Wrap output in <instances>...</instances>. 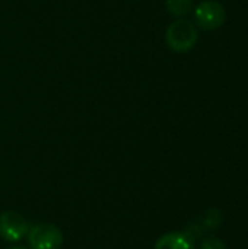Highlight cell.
I'll return each instance as SVG.
<instances>
[{
  "instance_id": "obj_3",
  "label": "cell",
  "mask_w": 248,
  "mask_h": 249,
  "mask_svg": "<svg viewBox=\"0 0 248 249\" xmlns=\"http://www.w3.org/2000/svg\"><path fill=\"white\" fill-rule=\"evenodd\" d=\"M196 23L205 31H215L225 22V9L215 0H205L194 9Z\"/></svg>"
},
{
  "instance_id": "obj_9",
  "label": "cell",
  "mask_w": 248,
  "mask_h": 249,
  "mask_svg": "<svg viewBox=\"0 0 248 249\" xmlns=\"http://www.w3.org/2000/svg\"><path fill=\"white\" fill-rule=\"evenodd\" d=\"M9 249H28V248H25V247H13V248H9Z\"/></svg>"
},
{
  "instance_id": "obj_8",
  "label": "cell",
  "mask_w": 248,
  "mask_h": 249,
  "mask_svg": "<svg viewBox=\"0 0 248 249\" xmlns=\"http://www.w3.org/2000/svg\"><path fill=\"white\" fill-rule=\"evenodd\" d=\"M200 249H228V248H227V245H225L221 239L210 236V238H206V239H203V241H202V244H200Z\"/></svg>"
},
{
  "instance_id": "obj_6",
  "label": "cell",
  "mask_w": 248,
  "mask_h": 249,
  "mask_svg": "<svg viewBox=\"0 0 248 249\" xmlns=\"http://www.w3.org/2000/svg\"><path fill=\"white\" fill-rule=\"evenodd\" d=\"M194 242L186 232H170L155 242L153 249H194Z\"/></svg>"
},
{
  "instance_id": "obj_4",
  "label": "cell",
  "mask_w": 248,
  "mask_h": 249,
  "mask_svg": "<svg viewBox=\"0 0 248 249\" xmlns=\"http://www.w3.org/2000/svg\"><path fill=\"white\" fill-rule=\"evenodd\" d=\"M29 231L28 222L16 212H4L0 214V238L7 242L20 241Z\"/></svg>"
},
{
  "instance_id": "obj_2",
  "label": "cell",
  "mask_w": 248,
  "mask_h": 249,
  "mask_svg": "<svg viewBox=\"0 0 248 249\" xmlns=\"http://www.w3.org/2000/svg\"><path fill=\"white\" fill-rule=\"evenodd\" d=\"M26 235L31 249H60L63 245V232L51 223L34 225Z\"/></svg>"
},
{
  "instance_id": "obj_5",
  "label": "cell",
  "mask_w": 248,
  "mask_h": 249,
  "mask_svg": "<svg viewBox=\"0 0 248 249\" xmlns=\"http://www.w3.org/2000/svg\"><path fill=\"white\" fill-rule=\"evenodd\" d=\"M222 219H224V216H222V212H221V210H218V209H215V207L208 209V210H206L203 214H200L197 219L191 220V222L186 226L184 232H186L193 241H196V239H199L200 236H203L206 232H210V231L218 229V228L221 226V223H222Z\"/></svg>"
},
{
  "instance_id": "obj_1",
  "label": "cell",
  "mask_w": 248,
  "mask_h": 249,
  "mask_svg": "<svg viewBox=\"0 0 248 249\" xmlns=\"http://www.w3.org/2000/svg\"><path fill=\"white\" fill-rule=\"evenodd\" d=\"M197 29L196 26L184 19L172 22L165 31L167 45L175 53H187L193 50L197 42Z\"/></svg>"
},
{
  "instance_id": "obj_7",
  "label": "cell",
  "mask_w": 248,
  "mask_h": 249,
  "mask_svg": "<svg viewBox=\"0 0 248 249\" xmlns=\"http://www.w3.org/2000/svg\"><path fill=\"white\" fill-rule=\"evenodd\" d=\"M165 7L170 12V15L175 18H184L190 13L193 7L191 0H165Z\"/></svg>"
}]
</instances>
